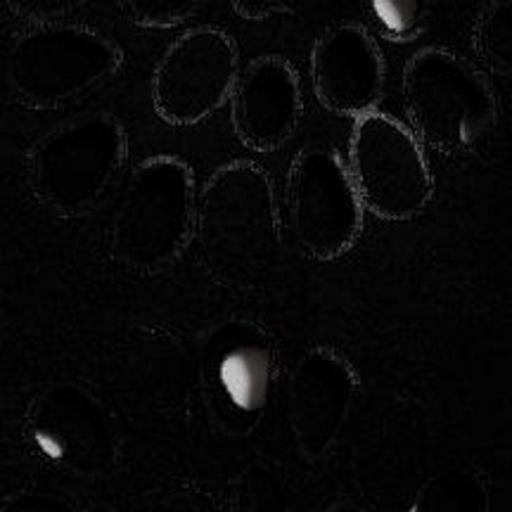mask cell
<instances>
[{"label":"cell","instance_id":"cell-1","mask_svg":"<svg viewBox=\"0 0 512 512\" xmlns=\"http://www.w3.org/2000/svg\"><path fill=\"white\" fill-rule=\"evenodd\" d=\"M195 233L204 266L223 285H259L273 268L280 221L273 183L261 166H221L204 185L195 211Z\"/></svg>","mask_w":512,"mask_h":512},{"label":"cell","instance_id":"cell-2","mask_svg":"<svg viewBox=\"0 0 512 512\" xmlns=\"http://www.w3.org/2000/svg\"><path fill=\"white\" fill-rule=\"evenodd\" d=\"M403 107L415 138L444 155L472 150L498 117L494 88L475 64L432 46L406 62Z\"/></svg>","mask_w":512,"mask_h":512},{"label":"cell","instance_id":"cell-3","mask_svg":"<svg viewBox=\"0 0 512 512\" xmlns=\"http://www.w3.org/2000/svg\"><path fill=\"white\" fill-rule=\"evenodd\" d=\"M121 64V48L100 31L46 22L17 38L8 57V81L24 105L50 110L112 79Z\"/></svg>","mask_w":512,"mask_h":512},{"label":"cell","instance_id":"cell-4","mask_svg":"<svg viewBox=\"0 0 512 512\" xmlns=\"http://www.w3.org/2000/svg\"><path fill=\"white\" fill-rule=\"evenodd\" d=\"M195 178L178 157H152L133 171L114 221V249L138 271H162L181 256L195 226Z\"/></svg>","mask_w":512,"mask_h":512},{"label":"cell","instance_id":"cell-5","mask_svg":"<svg viewBox=\"0 0 512 512\" xmlns=\"http://www.w3.org/2000/svg\"><path fill=\"white\" fill-rule=\"evenodd\" d=\"M126 131L110 114H83L46 133L31 152V185L57 214L93 207L126 157Z\"/></svg>","mask_w":512,"mask_h":512},{"label":"cell","instance_id":"cell-6","mask_svg":"<svg viewBox=\"0 0 512 512\" xmlns=\"http://www.w3.org/2000/svg\"><path fill=\"white\" fill-rule=\"evenodd\" d=\"M349 174L363 207L377 219H415L432 200L434 181L420 140L389 114L370 112L356 119Z\"/></svg>","mask_w":512,"mask_h":512},{"label":"cell","instance_id":"cell-7","mask_svg":"<svg viewBox=\"0 0 512 512\" xmlns=\"http://www.w3.org/2000/svg\"><path fill=\"white\" fill-rule=\"evenodd\" d=\"M287 211L299 247L318 261L347 254L363 230V202L349 166L323 145L294 157L287 174Z\"/></svg>","mask_w":512,"mask_h":512},{"label":"cell","instance_id":"cell-8","mask_svg":"<svg viewBox=\"0 0 512 512\" xmlns=\"http://www.w3.org/2000/svg\"><path fill=\"white\" fill-rule=\"evenodd\" d=\"M240 76L238 46L226 31H185L159 60L152 76V105L171 126H195L221 110Z\"/></svg>","mask_w":512,"mask_h":512},{"label":"cell","instance_id":"cell-9","mask_svg":"<svg viewBox=\"0 0 512 512\" xmlns=\"http://www.w3.org/2000/svg\"><path fill=\"white\" fill-rule=\"evenodd\" d=\"M311 83L320 105L339 117H366L384 98V57L361 24L325 29L311 50Z\"/></svg>","mask_w":512,"mask_h":512},{"label":"cell","instance_id":"cell-10","mask_svg":"<svg viewBox=\"0 0 512 512\" xmlns=\"http://www.w3.org/2000/svg\"><path fill=\"white\" fill-rule=\"evenodd\" d=\"M304 100L294 67L278 55L256 57L240 72L230 95V121L240 143L273 152L297 131Z\"/></svg>","mask_w":512,"mask_h":512},{"label":"cell","instance_id":"cell-11","mask_svg":"<svg viewBox=\"0 0 512 512\" xmlns=\"http://www.w3.org/2000/svg\"><path fill=\"white\" fill-rule=\"evenodd\" d=\"M356 389L344 358L325 349L311 351L292 380V418L299 439L318 453L335 439Z\"/></svg>","mask_w":512,"mask_h":512},{"label":"cell","instance_id":"cell-12","mask_svg":"<svg viewBox=\"0 0 512 512\" xmlns=\"http://www.w3.org/2000/svg\"><path fill=\"white\" fill-rule=\"evenodd\" d=\"M268 354L261 347H240L223 356L219 375L228 399L242 411H259L268 389Z\"/></svg>","mask_w":512,"mask_h":512},{"label":"cell","instance_id":"cell-13","mask_svg":"<svg viewBox=\"0 0 512 512\" xmlns=\"http://www.w3.org/2000/svg\"><path fill=\"white\" fill-rule=\"evenodd\" d=\"M486 486L470 470H446L422 486L411 512H486Z\"/></svg>","mask_w":512,"mask_h":512},{"label":"cell","instance_id":"cell-14","mask_svg":"<svg viewBox=\"0 0 512 512\" xmlns=\"http://www.w3.org/2000/svg\"><path fill=\"white\" fill-rule=\"evenodd\" d=\"M472 43L498 74H512V0H494L479 12Z\"/></svg>","mask_w":512,"mask_h":512},{"label":"cell","instance_id":"cell-15","mask_svg":"<svg viewBox=\"0 0 512 512\" xmlns=\"http://www.w3.org/2000/svg\"><path fill=\"white\" fill-rule=\"evenodd\" d=\"M368 5L384 38L408 43L425 31L434 0H368Z\"/></svg>","mask_w":512,"mask_h":512},{"label":"cell","instance_id":"cell-16","mask_svg":"<svg viewBox=\"0 0 512 512\" xmlns=\"http://www.w3.org/2000/svg\"><path fill=\"white\" fill-rule=\"evenodd\" d=\"M202 0H124L126 17L143 29H174L195 15Z\"/></svg>","mask_w":512,"mask_h":512},{"label":"cell","instance_id":"cell-17","mask_svg":"<svg viewBox=\"0 0 512 512\" xmlns=\"http://www.w3.org/2000/svg\"><path fill=\"white\" fill-rule=\"evenodd\" d=\"M235 15L242 19H266L271 15H278V12H287L283 0H230Z\"/></svg>","mask_w":512,"mask_h":512},{"label":"cell","instance_id":"cell-18","mask_svg":"<svg viewBox=\"0 0 512 512\" xmlns=\"http://www.w3.org/2000/svg\"><path fill=\"white\" fill-rule=\"evenodd\" d=\"M339 512H361V510H356V508H342Z\"/></svg>","mask_w":512,"mask_h":512}]
</instances>
